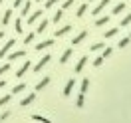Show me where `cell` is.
<instances>
[{
  "label": "cell",
  "mask_w": 131,
  "mask_h": 123,
  "mask_svg": "<svg viewBox=\"0 0 131 123\" xmlns=\"http://www.w3.org/2000/svg\"><path fill=\"white\" fill-rule=\"evenodd\" d=\"M50 62H52V56H50V54L42 56V60L38 62V64H36V66H34V72H42V70H44V68L50 64Z\"/></svg>",
  "instance_id": "1"
},
{
  "label": "cell",
  "mask_w": 131,
  "mask_h": 123,
  "mask_svg": "<svg viewBox=\"0 0 131 123\" xmlns=\"http://www.w3.org/2000/svg\"><path fill=\"white\" fill-rule=\"evenodd\" d=\"M14 46H16V40H8L4 46H2V48H0V58H6V56L10 54V50L14 48Z\"/></svg>",
  "instance_id": "2"
},
{
  "label": "cell",
  "mask_w": 131,
  "mask_h": 123,
  "mask_svg": "<svg viewBox=\"0 0 131 123\" xmlns=\"http://www.w3.org/2000/svg\"><path fill=\"white\" fill-rule=\"evenodd\" d=\"M50 82H52V77H50V75H44L40 82L36 83V91H42L44 87H46V85H50Z\"/></svg>",
  "instance_id": "3"
},
{
  "label": "cell",
  "mask_w": 131,
  "mask_h": 123,
  "mask_svg": "<svg viewBox=\"0 0 131 123\" xmlns=\"http://www.w3.org/2000/svg\"><path fill=\"white\" fill-rule=\"evenodd\" d=\"M107 4H109V0H99V4H97V6H95L93 10H91V14H93V16L101 14V12H103V8H105Z\"/></svg>",
  "instance_id": "4"
},
{
  "label": "cell",
  "mask_w": 131,
  "mask_h": 123,
  "mask_svg": "<svg viewBox=\"0 0 131 123\" xmlns=\"http://www.w3.org/2000/svg\"><path fill=\"white\" fill-rule=\"evenodd\" d=\"M40 18H42V10H36V12H32V14H28V24H30V26L36 24Z\"/></svg>",
  "instance_id": "5"
},
{
  "label": "cell",
  "mask_w": 131,
  "mask_h": 123,
  "mask_svg": "<svg viewBox=\"0 0 131 123\" xmlns=\"http://www.w3.org/2000/svg\"><path fill=\"white\" fill-rule=\"evenodd\" d=\"M24 56H26L24 50H16V52H10V54H8V60H10V62H14V60H22Z\"/></svg>",
  "instance_id": "6"
},
{
  "label": "cell",
  "mask_w": 131,
  "mask_h": 123,
  "mask_svg": "<svg viewBox=\"0 0 131 123\" xmlns=\"http://www.w3.org/2000/svg\"><path fill=\"white\" fill-rule=\"evenodd\" d=\"M30 66H32L30 62H24L22 66L18 68V72H16V77H24V74H26V72H28V70H30Z\"/></svg>",
  "instance_id": "7"
},
{
  "label": "cell",
  "mask_w": 131,
  "mask_h": 123,
  "mask_svg": "<svg viewBox=\"0 0 131 123\" xmlns=\"http://www.w3.org/2000/svg\"><path fill=\"white\" fill-rule=\"evenodd\" d=\"M85 38H88V32L83 30V32H80L78 36H74V40H72V46H78V44H82Z\"/></svg>",
  "instance_id": "8"
},
{
  "label": "cell",
  "mask_w": 131,
  "mask_h": 123,
  "mask_svg": "<svg viewBox=\"0 0 131 123\" xmlns=\"http://www.w3.org/2000/svg\"><path fill=\"white\" fill-rule=\"evenodd\" d=\"M85 64H88V56H82V58H80V62L75 64V74H80L83 68H85Z\"/></svg>",
  "instance_id": "9"
},
{
  "label": "cell",
  "mask_w": 131,
  "mask_h": 123,
  "mask_svg": "<svg viewBox=\"0 0 131 123\" xmlns=\"http://www.w3.org/2000/svg\"><path fill=\"white\" fill-rule=\"evenodd\" d=\"M34 99H36V93H28V95H26V97L20 101V105H22V107H28V105L34 101Z\"/></svg>",
  "instance_id": "10"
},
{
  "label": "cell",
  "mask_w": 131,
  "mask_h": 123,
  "mask_svg": "<svg viewBox=\"0 0 131 123\" xmlns=\"http://www.w3.org/2000/svg\"><path fill=\"white\" fill-rule=\"evenodd\" d=\"M50 46H54V40H52V38H50V40H44V42H40V44L36 46V50H38V52H42V50L50 48Z\"/></svg>",
  "instance_id": "11"
},
{
  "label": "cell",
  "mask_w": 131,
  "mask_h": 123,
  "mask_svg": "<svg viewBox=\"0 0 131 123\" xmlns=\"http://www.w3.org/2000/svg\"><path fill=\"white\" fill-rule=\"evenodd\" d=\"M74 85H75V80H70V82L66 83V87H64V97H68V95L72 93V90H74Z\"/></svg>",
  "instance_id": "12"
},
{
  "label": "cell",
  "mask_w": 131,
  "mask_h": 123,
  "mask_svg": "<svg viewBox=\"0 0 131 123\" xmlns=\"http://www.w3.org/2000/svg\"><path fill=\"white\" fill-rule=\"evenodd\" d=\"M70 32H72V26H70V24H66L64 28H60V30H56V36L60 38V36H66V34H70Z\"/></svg>",
  "instance_id": "13"
},
{
  "label": "cell",
  "mask_w": 131,
  "mask_h": 123,
  "mask_svg": "<svg viewBox=\"0 0 131 123\" xmlns=\"http://www.w3.org/2000/svg\"><path fill=\"white\" fill-rule=\"evenodd\" d=\"M117 34H119V28H109V30L103 32V38H115Z\"/></svg>",
  "instance_id": "14"
},
{
  "label": "cell",
  "mask_w": 131,
  "mask_h": 123,
  "mask_svg": "<svg viewBox=\"0 0 131 123\" xmlns=\"http://www.w3.org/2000/svg\"><path fill=\"white\" fill-rule=\"evenodd\" d=\"M72 54H74V50H72V48H68V50L64 52V54H62V58H60V62H62V64H66V62H68V60L72 58Z\"/></svg>",
  "instance_id": "15"
},
{
  "label": "cell",
  "mask_w": 131,
  "mask_h": 123,
  "mask_svg": "<svg viewBox=\"0 0 131 123\" xmlns=\"http://www.w3.org/2000/svg\"><path fill=\"white\" fill-rule=\"evenodd\" d=\"M30 8H32V2L24 0V4H22V16H28V14H30Z\"/></svg>",
  "instance_id": "16"
},
{
  "label": "cell",
  "mask_w": 131,
  "mask_h": 123,
  "mask_svg": "<svg viewBox=\"0 0 131 123\" xmlns=\"http://www.w3.org/2000/svg\"><path fill=\"white\" fill-rule=\"evenodd\" d=\"M88 12V2H83V4H80V8H78V12H75V16L78 18H82L83 14Z\"/></svg>",
  "instance_id": "17"
},
{
  "label": "cell",
  "mask_w": 131,
  "mask_h": 123,
  "mask_svg": "<svg viewBox=\"0 0 131 123\" xmlns=\"http://www.w3.org/2000/svg\"><path fill=\"white\" fill-rule=\"evenodd\" d=\"M103 48H105V44H101V42H95V44H91V46H90V50L93 52V54H95V52H101Z\"/></svg>",
  "instance_id": "18"
},
{
  "label": "cell",
  "mask_w": 131,
  "mask_h": 123,
  "mask_svg": "<svg viewBox=\"0 0 131 123\" xmlns=\"http://www.w3.org/2000/svg\"><path fill=\"white\" fill-rule=\"evenodd\" d=\"M123 10H125V2H119V4H117L113 10H111V16H115V14H121Z\"/></svg>",
  "instance_id": "19"
},
{
  "label": "cell",
  "mask_w": 131,
  "mask_h": 123,
  "mask_svg": "<svg viewBox=\"0 0 131 123\" xmlns=\"http://www.w3.org/2000/svg\"><path fill=\"white\" fill-rule=\"evenodd\" d=\"M62 18H64V10L60 8L56 12V14H54V18H52V22H54V24H58V22H62Z\"/></svg>",
  "instance_id": "20"
},
{
  "label": "cell",
  "mask_w": 131,
  "mask_h": 123,
  "mask_svg": "<svg viewBox=\"0 0 131 123\" xmlns=\"http://www.w3.org/2000/svg\"><path fill=\"white\" fill-rule=\"evenodd\" d=\"M10 20H12V10H6V12H4V16H2V24H4V26L10 24Z\"/></svg>",
  "instance_id": "21"
},
{
  "label": "cell",
  "mask_w": 131,
  "mask_h": 123,
  "mask_svg": "<svg viewBox=\"0 0 131 123\" xmlns=\"http://www.w3.org/2000/svg\"><path fill=\"white\" fill-rule=\"evenodd\" d=\"M46 28H48V20H42L40 24H38V30H36V34H44V32H46Z\"/></svg>",
  "instance_id": "22"
},
{
  "label": "cell",
  "mask_w": 131,
  "mask_h": 123,
  "mask_svg": "<svg viewBox=\"0 0 131 123\" xmlns=\"http://www.w3.org/2000/svg\"><path fill=\"white\" fill-rule=\"evenodd\" d=\"M32 119H34V121H40V123H52L48 117H44V115H38V113H34V115H32Z\"/></svg>",
  "instance_id": "23"
},
{
  "label": "cell",
  "mask_w": 131,
  "mask_h": 123,
  "mask_svg": "<svg viewBox=\"0 0 131 123\" xmlns=\"http://www.w3.org/2000/svg\"><path fill=\"white\" fill-rule=\"evenodd\" d=\"M109 18H111V16H101V18H97V20H95V26H105L107 22H109Z\"/></svg>",
  "instance_id": "24"
},
{
  "label": "cell",
  "mask_w": 131,
  "mask_h": 123,
  "mask_svg": "<svg viewBox=\"0 0 131 123\" xmlns=\"http://www.w3.org/2000/svg\"><path fill=\"white\" fill-rule=\"evenodd\" d=\"M10 99H12V93H6V95H2V97H0V107L6 105V103H10Z\"/></svg>",
  "instance_id": "25"
},
{
  "label": "cell",
  "mask_w": 131,
  "mask_h": 123,
  "mask_svg": "<svg viewBox=\"0 0 131 123\" xmlns=\"http://www.w3.org/2000/svg\"><path fill=\"white\" fill-rule=\"evenodd\" d=\"M34 38H36V34H34V32L26 34V38H24V44H26V46H28V44H32V42H34Z\"/></svg>",
  "instance_id": "26"
},
{
  "label": "cell",
  "mask_w": 131,
  "mask_h": 123,
  "mask_svg": "<svg viewBox=\"0 0 131 123\" xmlns=\"http://www.w3.org/2000/svg\"><path fill=\"white\" fill-rule=\"evenodd\" d=\"M14 30H16V34H22L24 30H22V20L20 18H16V24H14Z\"/></svg>",
  "instance_id": "27"
},
{
  "label": "cell",
  "mask_w": 131,
  "mask_h": 123,
  "mask_svg": "<svg viewBox=\"0 0 131 123\" xmlns=\"http://www.w3.org/2000/svg\"><path fill=\"white\" fill-rule=\"evenodd\" d=\"M88 87H90V80L85 77V80H82V90H80V93H85V91H88Z\"/></svg>",
  "instance_id": "28"
},
{
  "label": "cell",
  "mask_w": 131,
  "mask_h": 123,
  "mask_svg": "<svg viewBox=\"0 0 131 123\" xmlns=\"http://www.w3.org/2000/svg\"><path fill=\"white\" fill-rule=\"evenodd\" d=\"M58 2H60V0H46V2H44V6H46V10H50V8H54Z\"/></svg>",
  "instance_id": "29"
},
{
  "label": "cell",
  "mask_w": 131,
  "mask_h": 123,
  "mask_svg": "<svg viewBox=\"0 0 131 123\" xmlns=\"http://www.w3.org/2000/svg\"><path fill=\"white\" fill-rule=\"evenodd\" d=\"M129 42H131L129 36H127V38H121V40H119V48H127V46H129Z\"/></svg>",
  "instance_id": "30"
},
{
  "label": "cell",
  "mask_w": 131,
  "mask_h": 123,
  "mask_svg": "<svg viewBox=\"0 0 131 123\" xmlns=\"http://www.w3.org/2000/svg\"><path fill=\"white\" fill-rule=\"evenodd\" d=\"M26 90V83H18V85H14V90H12V93H20V91Z\"/></svg>",
  "instance_id": "31"
},
{
  "label": "cell",
  "mask_w": 131,
  "mask_h": 123,
  "mask_svg": "<svg viewBox=\"0 0 131 123\" xmlns=\"http://www.w3.org/2000/svg\"><path fill=\"white\" fill-rule=\"evenodd\" d=\"M129 24H131V12L127 14V16L121 18V26H129Z\"/></svg>",
  "instance_id": "32"
},
{
  "label": "cell",
  "mask_w": 131,
  "mask_h": 123,
  "mask_svg": "<svg viewBox=\"0 0 131 123\" xmlns=\"http://www.w3.org/2000/svg\"><path fill=\"white\" fill-rule=\"evenodd\" d=\"M83 95H85V93H80V95H78V101H75L78 109H82V107H83Z\"/></svg>",
  "instance_id": "33"
},
{
  "label": "cell",
  "mask_w": 131,
  "mask_h": 123,
  "mask_svg": "<svg viewBox=\"0 0 131 123\" xmlns=\"http://www.w3.org/2000/svg\"><path fill=\"white\" fill-rule=\"evenodd\" d=\"M103 60H105V58H103V56H97V58H95V60H93V66H95V68H99V66H101V64H103Z\"/></svg>",
  "instance_id": "34"
},
{
  "label": "cell",
  "mask_w": 131,
  "mask_h": 123,
  "mask_svg": "<svg viewBox=\"0 0 131 123\" xmlns=\"http://www.w3.org/2000/svg\"><path fill=\"white\" fill-rule=\"evenodd\" d=\"M8 70H10V64H2V66H0V75H4Z\"/></svg>",
  "instance_id": "35"
},
{
  "label": "cell",
  "mask_w": 131,
  "mask_h": 123,
  "mask_svg": "<svg viewBox=\"0 0 131 123\" xmlns=\"http://www.w3.org/2000/svg\"><path fill=\"white\" fill-rule=\"evenodd\" d=\"M111 54H113V48H103V54H101V56H103V58H109Z\"/></svg>",
  "instance_id": "36"
},
{
  "label": "cell",
  "mask_w": 131,
  "mask_h": 123,
  "mask_svg": "<svg viewBox=\"0 0 131 123\" xmlns=\"http://www.w3.org/2000/svg\"><path fill=\"white\" fill-rule=\"evenodd\" d=\"M8 117H10V111H8V109H6V111H2V115H0V123H2V121H6Z\"/></svg>",
  "instance_id": "37"
},
{
  "label": "cell",
  "mask_w": 131,
  "mask_h": 123,
  "mask_svg": "<svg viewBox=\"0 0 131 123\" xmlns=\"http://www.w3.org/2000/svg\"><path fill=\"white\" fill-rule=\"evenodd\" d=\"M74 4V0H64V4H62V10H68L70 6Z\"/></svg>",
  "instance_id": "38"
},
{
  "label": "cell",
  "mask_w": 131,
  "mask_h": 123,
  "mask_svg": "<svg viewBox=\"0 0 131 123\" xmlns=\"http://www.w3.org/2000/svg\"><path fill=\"white\" fill-rule=\"evenodd\" d=\"M22 4H24V0H14V4H12V6H14V8H20Z\"/></svg>",
  "instance_id": "39"
},
{
  "label": "cell",
  "mask_w": 131,
  "mask_h": 123,
  "mask_svg": "<svg viewBox=\"0 0 131 123\" xmlns=\"http://www.w3.org/2000/svg\"><path fill=\"white\" fill-rule=\"evenodd\" d=\"M4 85H6V80H0V90H2Z\"/></svg>",
  "instance_id": "40"
},
{
  "label": "cell",
  "mask_w": 131,
  "mask_h": 123,
  "mask_svg": "<svg viewBox=\"0 0 131 123\" xmlns=\"http://www.w3.org/2000/svg\"><path fill=\"white\" fill-rule=\"evenodd\" d=\"M4 36H6V34H4V32H2V30H0V42L4 40Z\"/></svg>",
  "instance_id": "41"
},
{
  "label": "cell",
  "mask_w": 131,
  "mask_h": 123,
  "mask_svg": "<svg viewBox=\"0 0 131 123\" xmlns=\"http://www.w3.org/2000/svg\"><path fill=\"white\" fill-rule=\"evenodd\" d=\"M2 2H4V0H0V6H2Z\"/></svg>",
  "instance_id": "42"
},
{
  "label": "cell",
  "mask_w": 131,
  "mask_h": 123,
  "mask_svg": "<svg viewBox=\"0 0 131 123\" xmlns=\"http://www.w3.org/2000/svg\"><path fill=\"white\" fill-rule=\"evenodd\" d=\"M36 2H42V0H36Z\"/></svg>",
  "instance_id": "43"
},
{
  "label": "cell",
  "mask_w": 131,
  "mask_h": 123,
  "mask_svg": "<svg viewBox=\"0 0 131 123\" xmlns=\"http://www.w3.org/2000/svg\"><path fill=\"white\" fill-rule=\"evenodd\" d=\"M88 2H93V0H88Z\"/></svg>",
  "instance_id": "44"
},
{
  "label": "cell",
  "mask_w": 131,
  "mask_h": 123,
  "mask_svg": "<svg viewBox=\"0 0 131 123\" xmlns=\"http://www.w3.org/2000/svg\"><path fill=\"white\" fill-rule=\"evenodd\" d=\"M129 38H131V34H129Z\"/></svg>",
  "instance_id": "45"
}]
</instances>
